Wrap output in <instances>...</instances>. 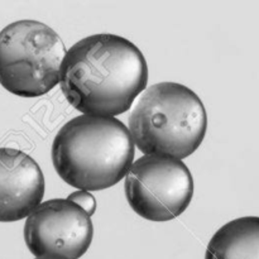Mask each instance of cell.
<instances>
[{
    "mask_svg": "<svg viewBox=\"0 0 259 259\" xmlns=\"http://www.w3.org/2000/svg\"><path fill=\"white\" fill-rule=\"evenodd\" d=\"M147 83L142 51L116 34L82 38L66 51L61 66V90L82 115L115 118L133 106Z\"/></svg>",
    "mask_w": 259,
    "mask_h": 259,
    "instance_id": "obj_1",
    "label": "cell"
},
{
    "mask_svg": "<svg viewBox=\"0 0 259 259\" xmlns=\"http://www.w3.org/2000/svg\"><path fill=\"white\" fill-rule=\"evenodd\" d=\"M51 158L67 185L100 191L125 179L134 162V143L128 126L116 118L81 114L56 134Z\"/></svg>",
    "mask_w": 259,
    "mask_h": 259,
    "instance_id": "obj_2",
    "label": "cell"
},
{
    "mask_svg": "<svg viewBox=\"0 0 259 259\" xmlns=\"http://www.w3.org/2000/svg\"><path fill=\"white\" fill-rule=\"evenodd\" d=\"M128 131L144 154L184 159L201 146L207 114L201 99L187 86L171 81L154 83L131 108Z\"/></svg>",
    "mask_w": 259,
    "mask_h": 259,
    "instance_id": "obj_3",
    "label": "cell"
},
{
    "mask_svg": "<svg viewBox=\"0 0 259 259\" xmlns=\"http://www.w3.org/2000/svg\"><path fill=\"white\" fill-rule=\"evenodd\" d=\"M66 47L45 23L17 20L0 30V85L19 98H38L60 83Z\"/></svg>",
    "mask_w": 259,
    "mask_h": 259,
    "instance_id": "obj_4",
    "label": "cell"
},
{
    "mask_svg": "<svg viewBox=\"0 0 259 259\" xmlns=\"http://www.w3.org/2000/svg\"><path fill=\"white\" fill-rule=\"evenodd\" d=\"M125 197L137 215L164 223L186 211L194 196V179L181 159L144 154L125 176Z\"/></svg>",
    "mask_w": 259,
    "mask_h": 259,
    "instance_id": "obj_5",
    "label": "cell"
},
{
    "mask_svg": "<svg viewBox=\"0 0 259 259\" xmlns=\"http://www.w3.org/2000/svg\"><path fill=\"white\" fill-rule=\"evenodd\" d=\"M93 237L91 218L67 199L40 202L24 224L25 244L35 258L78 259L89 250Z\"/></svg>",
    "mask_w": 259,
    "mask_h": 259,
    "instance_id": "obj_6",
    "label": "cell"
},
{
    "mask_svg": "<svg viewBox=\"0 0 259 259\" xmlns=\"http://www.w3.org/2000/svg\"><path fill=\"white\" fill-rule=\"evenodd\" d=\"M45 176L37 162L15 148H0V223L27 219L45 196Z\"/></svg>",
    "mask_w": 259,
    "mask_h": 259,
    "instance_id": "obj_7",
    "label": "cell"
},
{
    "mask_svg": "<svg viewBox=\"0 0 259 259\" xmlns=\"http://www.w3.org/2000/svg\"><path fill=\"white\" fill-rule=\"evenodd\" d=\"M205 259H259V217H243L223 225L210 239Z\"/></svg>",
    "mask_w": 259,
    "mask_h": 259,
    "instance_id": "obj_8",
    "label": "cell"
},
{
    "mask_svg": "<svg viewBox=\"0 0 259 259\" xmlns=\"http://www.w3.org/2000/svg\"><path fill=\"white\" fill-rule=\"evenodd\" d=\"M67 200L81 207L90 218L95 214L96 207H98V202H96L94 195L89 191H83V190H76L75 192L68 195Z\"/></svg>",
    "mask_w": 259,
    "mask_h": 259,
    "instance_id": "obj_9",
    "label": "cell"
},
{
    "mask_svg": "<svg viewBox=\"0 0 259 259\" xmlns=\"http://www.w3.org/2000/svg\"><path fill=\"white\" fill-rule=\"evenodd\" d=\"M34 259H67L63 257H56V255H43V257H37Z\"/></svg>",
    "mask_w": 259,
    "mask_h": 259,
    "instance_id": "obj_10",
    "label": "cell"
}]
</instances>
